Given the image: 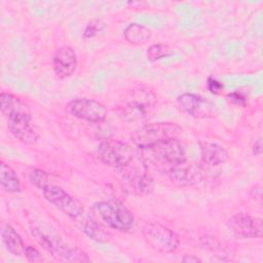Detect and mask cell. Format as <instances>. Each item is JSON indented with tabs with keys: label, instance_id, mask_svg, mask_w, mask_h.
I'll list each match as a JSON object with an SVG mask.
<instances>
[{
	"label": "cell",
	"instance_id": "obj_1",
	"mask_svg": "<svg viewBox=\"0 0 263 263\" xmlns=\"http://www.w3.org/2000/svg\"><path fill=\"white\" fill-rule=\"evenodd\" d=\"M0 109L12 136L26 145H33L39 139L38 129L32 124L29 106L9 92H1Z\"/></svg>",
	"mask_w": 263,
	"mask_h": 263
},
{
	"label": "cell",
	"instance_id": "obj_2",
	"mask_svg": "<svg viewBox=\"0 0 263 263\" xmlns=\"http://www.w3.org/2000/svg\"><path fill=\"white\" fill-rule=\"evenodd\" d=\"M92 218L102 226H106L121 232H127L135 225L132 212L117 200L99 201L91 208Z\"/></svg>",
	"mask_w": 263,
	"mask_h": 263
},
{
	"label": "cell",
	"instance_id": "obj_3",
	"mask_svg": "<svg viewBox=\"0 0 263 263\" xmlns=\"http://www.w3.org/2000/svg\"><path fill=\"white\" fill-rule=\"evenodd\" d=\"M141 158L145 163L173 166L186 160L184 146L178 138L159 142L155 145L139 148Z\"/></svg>",
	"mask_w": 263,
	"mask_h": 263
},
{
	"label": "cell",
	"instance_id": "obj_4",
	"mask_svg": "<svg viewBox=\"0 0 263 263\" xmlns=\"http://www.w3.org/2000/svg\"><path fill=\"white\" fill-rule=\"evenodd\" d=\"M36 241L55 260L61 262H89L87 254L76 247H70L61 238L44 233L38 228L32 229Z\"/></svg>",
	"mask_w": 263,
	"mask_h": 263
},
{
	"label": "cell",
	"instance_id": "obj_5",
	"mask_svg": "<svg viewBox=\"0 0 263 263\" xmlns=\"http://www.w3.org/2000/svg\"><path fill=\"white\" fill-rule=\"evenodd\" d=\"M182 127L175 122H155L145 124L132 135L133 142L138 148H145L159 142L178 138Z\"/></svg>",
	"mask_w": 263,
	"mask_h": 263
},
{
	"label": "cell",
	"instance_id": "obj_6",
	"mask_svg": "<svg viewBox=\"0 0 263 263\" xmlns=\"http://www.w3.org/2000/svg\"><path fill=\"white\" fill-rule=\"evenodd\" d=\"M142 234L146 243L154 251L160 253H172L179 246L177 233L159 223L145 224Z\"/></svg>",
	"mask_w": 263,
	"mask_h": 263
},
{
	"label": "cell",
	"instance_id": "obj_7",
	"mask_svg": "<svg viewBox=\"0 0 263 263\" xmlns=\"http://www.w3.org/2000/svg\"><path fill=\"white\" fill-rule=\"evenodd\" d=\"M97 153L102 162L116 168L130 163L134 156L133 149L128 144L114 139L102 141L98 147Z\"/></svg>",
	"mask_w": 263,
	"mask_h": 263
},
{
	"label": "cell",
	"instance_id": "obj_8",
	"mask_svg": "<svg viewBox=\"0 0 263 263\" xmlns=\"http://www.w3.org/2000/svg\"><path fill=\"white\" fill-rule=\"evenodd\" d=\"M156 103V96L145 86L132 91L130 98L122 108V114L128 120H141L149 114Z\"/></svg>",
	"mask_w": 263,
	"mask_h": 263
},
{
	"label": "cell",
	"instance_id": "obj_9",
	"mask_svg": "<svg viewBox=\"0 0 263 263\" xmlns=\"http://www.w3.org/2000/svg\"><path fill=\"white\" fill-rule=\"evenodd\" d=\"M42 194L47 201L68 217L78 218L84 212L82 203L58 185L49 183L42 189Z\"/></svg>",
	"mask_w": 263,
	"mask_h": 263
},
{
	"label": "cell",
	"instance_id": "obj_10",
	"mask_svg": "<svg viewBox=\"0 0 263 263\" xmlns=\"http://www.w3.org/2000/svg\"><path fill=\"white\" fill-rule=\"evenodd\" d=\"M122 171L121 180L123 187L130 193L137 195L148 194L153 189V178L146 167L129 166V163L119 167Z\"/></svg>",
	"mask_w": 263,
	"mask_h": 263
},
{
	"label": "cell",
	"instance_id": "obj_11",
	"mask_svg": "<svg viewBox=\"0 0 263 263\" xmlns=\"http://www.w3.org/2000/svg\"><path fill=\"white\" fill-rule=\"evenodd\" d=\"M65 109L72 116L88 122H101L107 117L106 107L92 99H74L66 105Z\"/></svg>",
	"mask_w": 263,
	"mask_h": 263
},
{
	"label": "cell",
	"instance_id": "obj_12",
	"mask_svg": "<svg viewBox=\"0 0 263 263\" xmlns=\"http://www.w3.org/2000/svg\"><path fill=\"white\" fill-rule=\"evenodd\" d=\"M167 175L175 185L179 187H188L199 183L203 179L204 170L199 164L184 160L171 166Z\"/></svg>",
	"mask_w": 263,
	"mask_h": 263
},
{
	"label": "cell",
	"instance_id": "obj_13",
	"mask_svg": "<svg viewBox=\"0 0 263 263\" xmlns=\"http://www.w3.org/2000/svg\"><path fill=\"white\" fill-rule=\"evenodd\" d=\"M228 226L234 234L243 238H260L263 234L262 220L247 213L233 215L228 221Z\"/></svg>",
	"mask_w": 263,
	"mask_h": 263
},
{
	"label": "cell",
	"instance_id": "obj_14",
	"mask_svg": "<svg viewBox=\"0 0 263 263\" xmlns=\"http://www.w3.org/2000/svg\"><path fill=\"white\" fill-rule=\"evenodd\" d=\"M177 102L184 112L194 118H209L214 115L215 106L199 95L185 92L177 98Z\"/></svg>",
	"mask_w": 263,
	"mask_h": 263
},
{
	"label": "cell",
	"instance_id": "obj_15",
	"mask_svg": "<svg viewBox=\"0 0 263 263\" xmlns=\"http://www.w3.org/2000/svg\"><path fill=\"white\" fill-rule=\"evenodd\" d=\"M52 68L59 78H68L74 74L77 68V55L70 46L58 48L53 55Z\"/></svg>",
	"mask_w": 263,
	"mask_h": 263
},
{
	"label": "cell",
	"instance_id": "obj_16",
	"mask_svg": "<svg viewBox=\"0 0 263 263\" xmlns=\"http://www.w3.org/2000/svg\"><path fill=\"white\" fill-rule=\"evenodd\" d=\"M199 150H200L201 160L209 165H213V166L221 165L225 163L229 158V154L227 150L216 143L200 142Z\"/></svg>",
	"mask_w": 263,
	"mask_h": 263
},
{
	"label": "cell",
	"instance_id": "obj_17",
	"mask_svg": "<svg viewBox=\"0 0 263 263\" xmlns=\"http://www.w3.org/2000/svg\"><path fill=\"white\" fill-rule=\"evenodd\" d=\"M1 238L6 250L13 256L21 257L25 255L26 246L15 229L6 223L1 224Z\"/></svg>",
	"mask_w": 263,
	"mask_h": 263
},
{
	"label": "cell",
	"instance_id": "obj_18",
	"mask_svg": "<svg viewBox=\"0 0 263 263\" xmlns=\"http://www.w3.org/2000/svg\"><path fill=\"white\" fill-rule=\"evenodd\" d=\"M0 185L8 193H17L22 191L21 181L14 170L4 161L0 162Z\"/></svg>",
	"mask_w": 263,
	"mask_h": 263
},
{
	"label": "cell",
	"instance_id": "obj_19",
	"mask_svg": "<svg viewBox=\"0 0 263 263\" xmlns=\"http://www.w3.org/2000/svg\"><path fill=\"white\" fill-rule=\"evenodd\" d=\"M123 35L128 43L134 45H142L151 39L152 32L146 26L130 24L123 31Z\"/></svg>",
	"mask_w": 263,
	"mask_h": 263
},
{
	"label": "cell",
	"instance_id": "obj_20",
	"mask_svg": "<svg viewBox=\"0 0 263 263\" xmlns=\"http://www.w3.org/2000/svg\"><path fill=\"white\" fill-rule=\"evenodd\" d=\"M101 226H102L101 224H99L92 219L90 221H86V223L84 224L83 230L87 236H89L90 238L97 241H108L110 238V234L104 231L101 228Z\"/></svg>",
	"mask_w": 263,
	"mask_h": 263
},
{
	"label": "cell",
	"instance_id": "obj_21",
	"mask_svg": "<svg viewBox=\"0 0 263 263\" xmlns=\"http://www.w3.org/2000/svg\"><path fill=\"white\" fill-rule=\"evenodd\" d=\"M29 181L33 186L40 190L49 184L47 173L39 168H32L29 172Z\"/></svg>",
	"mask_w": 263,
	"mask_h": 263
},
{
	"label": "cell",
	"instance_id": "obj_22",
	"mask_svg": "<svg viewBox=\"0 0 263 263\" xmlns=\"http://www.w3.org/2000/svg\"><path fill=\"white\" fill-rule=\"evenodd\" d=\"M147 59L149 61H157L170 54V47L166 44L156 43L152 44L147 49Z\"/></svg>",
	"mask_w": 263,
	"mask_h": 263
},
{
	"label": "cell",
	"instance_id": "obj_23",
	"mask_svg": "<svg viewBox=\"0 0 263 263\" xmlns=\"http://www.w3.org/2000/svg\"><path fill=\"white\" fill-rule=\"evenodd\" d=\"M105 27V24L101 20H91L85 27L83 31L84 38H92L98 33H100Z\"/></svg>",
	"mask_w": 263,
	"mask_h": 263
},
{
	"label": "cell",
	"instance_id": "obj_24",
	"mask_svg": "<svg viewBox=\"0 0 263 263\" xmlns=\"http://www.w3.org/2000/svg\"><path fill=\"white\" fill-rule=\"evenodd\" d=\"M25 257L30 262H41V261H43V258H42L40 252L32 246H26Z\"/></svg>",
	"mask_w": 263,
	"mask_h": 263
},
{
	"label": "cell",
	"instance_id": "obj_25",
	"mask_svg": "<svg viewBox=\"0 0 263 263\" xmlns=\"http://www.w3.org/2000/svg\"><path fill=\"white\" fill-rule=\"evenodd\" d=\"M206 86L208 89L210 90V92L214 93V95H218L222 91L223 89V84L222 82H220L219 80H217L214 77H209L208 81H206Z\"/></svg>",
	"mask_w": 263,
	"mask_h": 263
},
{
	"label": "cell",
	"instance_id": "obj_26",
	"mask_svg": "<svg viewBox=\"0 0 263 263\" xmlns=\"http://www.w3.org/2000/svg\"><path fill=\"white\" fill-rule=\"evenodd\" d=\"M227 98L235 105H238V106H245L247 104V98L243 93H241L240 91H234V92H231L227 96Z\"/></svg>",
	"mask_w": 263,
	"mask_h": 263
},
{
	"label": "cell",
	"instance_id": "obj_27",
	"mask_svg": "<svg viewBox=\"0 0 263 263\" xmlns=\"http://www.w3.org/2000/svg\"><path fill=\"white\" fill-rule=\"evenodd\" d=\"M261 153H262V141L261 139H258L255 141L253 145V154L261 155Z\"/></svg>",
	"mask_w": 263,
	"mask_h": 263
},
{
	"label": "cell",
	"instance_id": "obj_28",
	"mask_svg": "<svg viewBox=\"0 0 263 263\" xmlns=\"http://www.w3.org/2000/svg\"><path fill=\"white\" fill-rule=\"evenodd\" d=\"M182 261L183 262H200L201 260L193 255H185L183 258H182Z\"/></svg>",
	"mask_w": 263,
	"mask_h": 263
}]
</instances>
